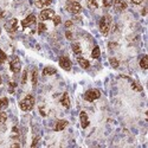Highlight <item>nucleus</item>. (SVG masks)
Listing matches in <instances>:
<instances>
[{
	"instance_id": "f257e3e1",
	"label": "nucleus",
	"mask_w": 148,
	"mask_h": 148,
	"mask_svg": "<svg viewBox=\"0 0 148 148\" xmlns=\"http://www.w3.org/2000/svg\"><path fill=\"white\" fill-rule=\"evenodd\" d=\"M33 106H35V98L31 95H27L20 102V108H21V110H24V111H30L31 109L33 108Z\"/></svg>"
},
{
	"instance_id": "f03ea898",
	"label": "nucleus",
	"mask_w": 148,
	"mask_h": 148,
	"mask_svg": "<svg viewBox=\"0 0 148 148\" xmlns=\"http://www.w3.org/2000/svg\"><path fill=\"white\" fill-rule=\"evenodd\" d=\"M100 30L101 32H102L103 36H107L109 30H110V18L104 15V17L101 18L100 20Z\"/></svg>"
},
{
	"instance_id": "7ed1b4c3",
	"label": "nucleus",
	"mask_w": 148,
	"mask_h": 148,
	"mask_svg": "<svg viewBox=\"0 0 148 148\" xmlns=\"http://www.w3.org/2000/svg\"><path fill=\"white\" fill-rule=\"evenodd\" d=\"M100 96H101V92L97 89H91V90H88L87 92H85L84 98L87 101H89V102H92V101L100 98Z\"/></svg>"
},
{
	"instance_id": "20e7f679",
	"label": "nucleus",
	"mask_w": 148,
	"mask_h": 148,
	"mask_svg": "<svg viewBox=\"0 0 148 148\" xmlns=\"http://www.w3.org/2000/svg\"><path fill=\"white\" fill-rule=\"evenodd\" d=\"M66 10L70 13H72V14H77V13H80L82 11V6H81V4L76 3V1H70L66 5Z\"/></svg>"
},
{
	"instance_id": "39448f33",
	"label": "nucleus",
	"mask_w": 148,
	"mask_h": 148,
	"mask_svg": "<svg viewBox=\"0 0 148 148\" xmlns=\"http://www.w3.org/2000/svg\"><path fill=\"white\" fill-rule=\"evenodd\" d=\"M10 68L13 72H19L20 71V69H21V63H20V59L18 57H12L11 62H10Z\"/></svg>"
},
{
	"instance_id": "423d86ee",
	"label": "nucleus",
	"mask_w": 148,
	"mask_h": 148,
	"mask_svg": "<svg viewBox=\"0 0 148 148\" xmlns=\"http://www.w3.org/2000/svg\"><path fill=\"white\" fill-rule=\"evenodd\" d=\"M54 11L53 10H50V9H46V10H43L39 14V17L42 20H49V19H52L54 17Z\"/></svg>"
},
{
	"instance_id": "0eeeda50",
	"label": "nucleus",
	"mask_w": 148,
	"mask_h": 148,
	"mask_svg": "<svg viewBox=\"0 0 148 148\" xmlns=\"http://www.w3.org/2000/svg\"><path fill=\"white\" fill-rule=\"evenodd\" d=\"M17 27H18V20L17 19H11V20H9L6 23V25H5V29L9 31L10 33H12V32H14L15 30H17Z\"/></svg>"
},
{
	"instance_id": "6e6552de",
	"label": "nucleus",
	"mask_w": 148,
	"mask_h": 148,
	"mask_svg": "<svg viewBox=\"0 0 148 148\" xmlns=\"http://www.w3.org/2000/svg\"><path fill=\"white\" fill-rule=\"evenodd\" d=\"M113 4H114V9L116 12H122L127 9V3L124 0H115Z\"/></svg>"
},
{
	"instance_id": "1a4fd4ad",
	"label": "nucleus",
	"mask_w": 148,
	"mask_h": 148,
	"mask_svg": "<svg viewBox=\"0 0 148 148\" xmlns=\"http://www.w3.org/2000/svg\"><path fill=\"white\" fill-rule=\"evenodd\" d=\"M59 65L64 70H70L71 69V60H70L68 57H60L59 58Z\"/></svg>"
},
{
	"instance_id": "9d476101",
	"label": "nucleus",
	"mask_w": 148,
	"mask_h": 148,
	"mask_svg": "<svg viewBox=\"0 0 148 148\" xmlns=\"http://www.w3.org/2000/svg\"><path fill=\"white\" fill-rule=\"evenodd\" d=\"M35 23H36V17L33 14H30L26 19H24L21 21V25H23V27H27L30 25H33Z\"/></svg>"
},
{
	"instance_id": "9b49d317",
	"label": "nucleus",
	"mask_w": 148,
	"mask_h": 148,
	"mask_svg": "<svg viewBox=\"0 0 148 148\" xmlns=\"http://www.w3.org/2000/svg\"><path fill=\"white\" fill-rule=\"evenodd\" d=\"M80 120H81V124H82V128H87L89 126V119H88V115L85 114L84 111H82L80 114Z\"/></svg>"
},
{
	"instance_id": "f8f14e48",
	"label": "nucleus",
	"mask_w": 148,
	"mask_h": 148,
	"mask_svg": "<svg viewBox=\"0 0 148 148\" xmlns=\"http://www.w3.org/2000/svg\"><path fill=\"white\" fill-rule=\"evenodd\" d=\"M66 127H68V121H65V120H60V121L57 122L56 127H54V130H56V131H60V130L65 129Z\"/></svg>"
},
{
	"instance_id": "ddd939ff",
	"label": "nucleus",
	"mask_w": 148,
	"mask_h": 148,
	"mask_svg": "<svg viewBox=\"0 0 148 148\" xmlns=\"http://www.w3.org/2000/svg\"><path fill=\"white\" fill-rule=\"evenodd\" d=\"M60 103L63 104L65 108L70 107V98H69L68 92H64V94H63V96H62V98H60Z\"/></svg>"
},
{
	"instance_id": "4468645a",
	"label": "nucleus",
	"mask_w": 148,
	"mask_h": 148,
	"mask_svg": "<svg viewBox=\"0 0 148 148\" xmlns=\"http://www.w3.org/2000/svg\"><path fill=\"white\" fill-rule=\"evenodd\" d=\"M54 74H56V69L52 66H46L43 70V75H45V76H50V75H54Z\"/></svg>"
},
{
	"instance_id": "2eb2a0df",
	"label": "nucleus",
	"mask_w": 148,
	"mask_h": 148,
	"mask_svg": "<svg viewBox=\"0 0 148 148\" xmlns=\"http://www.w3.org/2000/svg\"><path fill=\"white\" fill-rule=\"evenodd\" d=\"M78 64L83 68V69H88L90 66V63H89V60L87 59H84V58H78Z\"/></svg>"
},
{
	"instance_id": "dca6fc26",
	"label": "nucleus",
	"mask_w": 148,
	"mask_h": 148,
	"mask_svg": "<svg viewBox=\"0 0 148 148\" xmlns=\"http://www.w3.org/2000/svg\"><path fill=\"white\" fill-rule=\"evenodd\" d=\"M7 106H9V100H7L6 97L0 98V110H4V109H6Z\"/></svg>"
},
{
	"instance_id": "f3484780",
	"label": "nucleus",
	"mask_w": 148,
	"mask_h": 148,
	"mask_svg": "<svg viewBox=\"0 0 148 148\" xmlns=\"http://www.w3.org/2000/svg\"><path fill=\"white\" fill-rule=\"evenodd\" d=\"M140 66H141L142 69H147L148 68V56L142 57L141 62H140Z\"/></svg>"
},
{
	"instance_id": "a211bd4d",
	"label": "nucleus",
	"mask_w": 148,
	"mask_h": 148,
	"mask_svg": "<svg viewBox=\"0 0 148 148\" xmlns=\"http://www.w3.org/2000/svg\"><path fill=\"white\" fill-rule=\"evenodd\" d=\"M72 51H74L76 54H80V53L82 52V50H81V46H80V44H78V43H74V44H72Z\"/></svg>"
},
{
	"instance_id": "6ab92c4d",
	"label": "nucleus",
	"mask_w": 148,
	"mask_h": 148,
	"mask_svg": "<svg viewBox=\"0 0 148 148\" xmlns=\"http://www.w3.org/2000/svg\"><path fill=\"white\" fill-rule=\"evenodd\" d=\"M100 54H101V51H100V48L98 46H96V48L92 50V52H91V57L92 58H98L100 57Z\"/></svg>"
},
{
	"instance_id": "aec40b11",
	"label": "nucleus",
	"mask_w": 148,
	"mask_h": 148,
	"mask_svg": "<svg viewBox=\"0 0 148 148\" xmlns=\"http://www.w3.org/2000/svg\"><path fill=\"white\" fill-rule=\"evenodd\" d=\"M109 62H110V65H111L113 68H115V69L117 68L119 64H120V63H119V60L116 59V58H110V59H109Z\"/></svg>"
},
{
	"instance_id": "412c9836",
	"label": "nucleus",
	"mask_w": 148,
	"mask_h": 148,
	"mask_svg": "<svg viewBox=\"0 0 148 148\" xmlns=\"http://www.w3.org/2000/svg\"><path fill=\"white\" fill-rule=\"evenodd\" d=\"M37 81H38V72H37V70H33V72H32V84L36 85Z\"/></svg>"
},
{
	"instance_id": "4be33fe9",
	"label": "nucleus",
	"mask_w": 148,
	"mask_h": 148,
	"mask_svg": "<svg viewBox=\"0 0 148 148\" xmlns=\"http://www.w3.org/2000/svg\"><path fill=\"white\" fill-rule=\"evenodd\" d=\"M6 58H7V57H6V53H5L1 49H0V64H3L4 62L6 60Z\"/></svg>"
},
{
	"instance_id": "5701e85b",
	"label": "nucleus",
	"mask_w": 148,
	"mask_h": 148,
	"mask_svg": "<svg viewBox=\"0 0 148 148\" xmlns=\"http://www.w3.org/2000/svg\"><path fill=\"white\" fill-rule=\"evenodd\" d=\"M131 88H133L135 91H141L142 90V88H141V85H139V84H136L135 82H131Z\"/></svg>"
},
{
	"instance_id": "b1692460",
	"label": "nucleus",
	"mask_w": 148,
	"mask_h": 148,
	"mask_svg": "<svg viewBox=\"0 0 148 148\" xmlns=\"http://www.w3.org/2000/svg\"><path fill=\"white\" fill-rule=\"evenodd\" d=\"M88 5H89V7H91V9H96V7L98 6L96 0H88Z\"/></svg>"
},
{
	"instance_id": "393cba45",
	"label": "nucleus",
	"mask_w": 148,
	"mask_h": 148,
	"mask_svg": "<svg viewBox=\"0 0 148 148\" xmlns=\"http://www.w3.org/2000/svg\"><path fill=\"white\" fill-rule=\"evenodd\" d=\"M6 120H7V115H6V113H1V114H0V124L5 123Z\"/></svg>"
},
{
	"instance_id": "a878e982",
	"label": "nucleus",
	"mask_w": 148,
	"mask_h": 148,
	"mask_svg": "<svg viewBox=\"0 0 148 148\" xmlns=\"http://www.w3.org/2000/svg\"><path fill=\"white\" fill-rule=\"evenodd\" d=\"M45 31H46V26L43 24V23H40V24L38 25V32L43 33V32H45Z\"/></svg>"
},
{
	"instance_id": "bb28decb",
	"label": "nucleus",
	"mask_w": 148,
	"mask_h": 148,
	"mask_svg": "<svg viewBox=\"0 0 148 148\" xmlns=\"http://www.w3.org/2000/svg\"><path fill=\"white\" fill-rule=\"evenodd\" d=\"M52 19H53V24L56 25V26L60 24V17H59V15H54V17H53Z\"/></svg>"
},
{
	"instance_id": "cd10ccee",
	"label": "nucleus",
	"mask_w": 148,
	"mask_h": 148,
	"mask_svg": "<svg viewBox=\"0 0 148 148\" xmlns=\"http://www.w3.org/2000/svg\"><path fill=\"white\" fill-rule=\"evenodd\" d=\"M114 3V0H103V6L104 7H110Z\"/></svg>"
},
{
	"instance_id": "c85d7f7f",
	"label": "nucleus",
	"mask_w": 148,
	"mask_h": 148,
	"mask_svg": "<svg viewBox=\"0 0 148 148\" xmlns=\"http://www.w3.org/2000/svg\"><path fill=\"white\" fill-rule=\"evenodd\" d=\"M15 87H17V84H15L14 82H11V83H10V88H9V91L11 92V94H12V92H14V89H15Z\"/></svg>"
},
{
	"instance_id": "c756f323",
	"label": "nucleus",
	"mask_w": 148,
	"mask_h": 148,
	"mask_svg": "<svg viewBox=\"0 0 148 148\" xmlns=\"http://www.w3.org/2000/svg\"><path fill=\"white\" fill-rule=\"evenodd\" d=\"M45 4H44V0H36V6L37 7H43Z\"/></svg>"
},
{
	"instance_id": "7c9ffc66",
	"label": "nucleus",
	"mask_w": 148,
	"mask_h": 148,
	"mask_svg": "<svg viewBox=\"0 0 148 148\" xmlns=\"http://www.w3.org/2000/svg\"><path fill=\"white\" fill-rule=\"evenodd\" d=\"M65 35H66V38H68V39H72V33H71V32H69V31H68Z\"/></svg>"
},
{
	"instance_id": "2f4dec72",
	"label": "nucleus",
	"mask_w": 148,
	"mask_h": 148,
	"mask_svg": "<svg viewBox=\"0 0 148 148\" xmlns=\"http://www.w3.org/2000/svg\"><path fill=\"white\" fill-rule=\"evenodd\" d=\"M142 1H143V0H131V3H133V4H136V5L141 4Z\"/></svg>"
},
{
	"instance_id": "473e14b6",
	"label": "nucleus",
	"mask_w": 148,
	"mask_h": 148,
	"mask_svg": "<svg viewBox=\"0 0 148 148\" xmlns=\"http://www.w3.org/2000/svg\"><path fill=\"white\" fill-rule=\"evenodd\" d=\"M38 140H39V137H38V136H37V137H36V139L33 140V142H32V147H35V146L37 145V142H38Z\"/></svg>"
},
{
	"instance_id": "72a5a7b5",
	"label": "nucleus",
	"mask_w": 148,
	"mask_h": 148,
	"mask_svg": "<svg viewBox=\"0 0 148 148\" xmlns=\"http://www.w3.org/2000/svg\"><path fill=\"white\" fill-rule=\"evenodd\" d=\"M71 25H72V21H70V20H68V21L65 23V26H66V27H70Z\"/></svg>"
},
{
	"instance_id": "f704fd0d",
	"label": "nucleus",
	"mask_w": 148,
	"mask_h": 148,
	"mask_svg": "<svg viewBox=\"0 0 148 148\" xmlns=\"http://www.w3.org/2000/svg\"><path fill=\"white\" fill-rule=\"evenodd\" d=\"M21 81H23V83L26 82V71L24 72V75H23V80H21Z\"/></svg>"
},
{
	"instance_id": "c9c22d12",
	"label": "nucleus",
	"mask_w": 148,
	"mask_h": 148,
	"mask_svg": "<svg viewBox=\"0 0 148 148\" xmlns=\"http://www.w3.org/2000/svg\"><path fill=\"white\" fill-rule=\"evenodd\" d=\"M4 15H5V12H4L3 10H0V19L4 18Z\"/></svg>"
},
{
	"instance_id": "e433bc0d",
	"label": "nucleus",
	"mask_w": 148,
	"mask_h": 148,
	"mask_svg": "<svg viewBox=\"0 0 148 148\" xmlns=\"http://www.w3.org/2000/svg\"><path fill=\"white\" fill-rule=\"evenodd\" d=\"M52 3V0H44V4L45 5H50Z\"/></svg>"
},
{
	"instance_id": "4c0bfd02",
	"label": "nucleus",
	"mask_w": 148,
	"mask_h": 148,
	"mask_svg": "<svg viewBox=\"0 0 148 148\" xmlns=\"http://www.w3.org/2000/svg\"><path fill=\"white\" fill-rule=\"evenodd\" d=\"M1 82H3V81H1V77H0V84H1Z\"/></svg>"
},
{
	"instance_id": "58836bf2",
	"label": "nucleus",
	"mask_w": 148,
	"mask_h": 148,
	"mask_svg": "<svg viewBox=\"0 0 148 148\" xmlns=\"http://www.w3.org/2000/svg\"><path fill=\"white\" fill-rule=\"evenodd\" d=\"M0 33H1V29H0Z\"/></svg>"
},
{
	"instance_id": "ea45409f",
	"label": "nucleus",
	"mask_w": 148,
	"mask_h": 148,
	"mask_svg": "<svg viewBox=\"0 0 148 148\" xmlns=\"http://www.w3.org/2000/svg\"><path fill=\"white\" fill-rule=\"evenodd\" d=\"M70 1H74V0H70Z\"/></svg>"
}]
</instances>
